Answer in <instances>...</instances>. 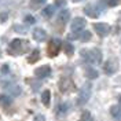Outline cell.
<instances>
[{
    "mask_svg": "<svg viewBox=\"0 0 121 121\" xmlns=\"http://www.w3.org/2000/svg\"><path fill=\"white\" fill-rule=\"evenodd\" d=\"M80 55L87 63H100L103 58L99 50H81Z\"/></svg>",
    "mask_w": 121,
    "mask_h": 121,
    "instance_id": "obj_1",
    "label": "cell"
},
{
    "mask_svg": "<svg viewBox=\"0 0 121 121\" xmlns=\"http://www.w3.org/2000/svg\"><path fill=\"white\" fill-rule=\"evenodd\" d=\"M28 41L26 40H21V39H14L10 45H8V52L11 55H19V54H23L25 50H28Z\"/></svg>",
    "mask_w": 121,
    "mask_h": 121,
    "instance_id": "obj_2",
    "label": "cell"
},
{
    "mask_svg": "<svg viewBox=\"0 0 121 121\" xmlns=\"http://www.w3.org/2000/svg\"><path fill=\"white\" fill-rule=\"evenodd\" d=\"M91 91H92V87H91V84H84L83 87L80 88L78 91V95H77V103L78 105H85L87 102H88V99L91 96Z\"/></svg>",
    "mask_w": 121,
    "mask_h": 121,
    "instance_id": "obj_3",
    "label": "cell"
},
{
    "mask_svg": "<svg viewBox=\"0 0 121 121\" xmlns=\"http://www.w3.org/2000/svg\"><path fill=\"white\" fill-rule=\"evenodd\" d=\"M85 25H87V21L81 18V17H77L73 19V22H72V32L74 33V35H78V33H81L83 29L85 28Z\"/></svg>",
    "mask_w": 121,
    "mask_h": 121,
    "instance_id": "obj_4",
    "label": "cell"
},
{
    "mask_svg": "<svg viewBox=\"0 0 121 121\" xmlns=\"http://www.w3.org/2000/svg\"><path fill=\"white\" fill-rule=\"evenodd\" d=\"M60 45H62V41L59 39H52L48 43V55L50 56H56L60 50Z\"/></svg>",
    "mask_w": 121,
    "mask_h": 121,
    "instance_id": "obj_5",
    "label": "cell"
},
{
    "mask_svg": "<svg viewBox=\"0 0 121 121\" xmlns=\"http://www.w3.org/2000/svg\"><path fill=\"white\" fill-rule=\"evenodd\" d=\"M94 29H95L96 33H98V36H100V37H105V36H107V35L110 33V26H109L107 23H105V22L94 23Z\"/></svg>",
    "mask_w": 121,
    "mask_h": 121,
    "instance_id": "obj_6",
    "label": "cell"
},
{
    "mask_svg": "<svg viewBox=\"0 0 121 121\" xmlns=\"http://www.w3.org/2000/svg\"><path fill=\"white\" fill-rule=\"evenodd\" d=\"M74 84L73 81L69 78V77H62L59 80V90L60 92H69V91H72L74 87H73Z\"/></svg>",
    "mask_w": 121,
    "mask_h": 121,
    "instance_id": "obj_7",
    "label": "cell"
},
{
    "mask_svg": "<svg viewBox=\"0 0 121 121\" xmlns=\"http://www.w3.org/2000/svg\"><path fill=\"white\" fill-rule=\"evenodd\" d=\"M103 69H105V72L107 73V74H113V73H116V72H117V69H118V63H117V59H114V58L109 59V60H107V62L105 63Z\"/></svg>",
    "mask_w": 121,
    "mask_h": 121,
    "instance_id": "obj_8",
    "label": "cell"
},
{
    "mask_svg": "<svg viewBox=\"0 0 121 121\" xmlns=\"http://www.w3.org/2000/svg\"><path fill=\"white\" fill-rule=\"evenodd\" d=\"M50 74H51V68L48 65H43V66H40V68H37L35 70V76L37 78H45Z\"/></svg>",
    "mask_w": 121,
    "mask_h": 121,
    "instance_id": "obj_9",
    "label": "cell"
},
{
    "mask_svg": "<svg viewBox=\"0 0 121 121\" xmlns=\"http://www.w3.org/2000/svg\"><path fill=\"white\" fill-rule=\"evenodd\" d=\"M32 36H33V39L36 41H44L45 39H47V32L44 29H41V28H37V29L33 30Z\"/></svg>",
    "mask_w": 121,
    "mask_h": 121,
    "instance_id": "obj_10",
    "label": "cell"
},
{
    "mask_svg": "<svg viewBox=\"0 0 121 121\" xmlns=\"http://www.w3.org/2000/svg\"><path fill=\"white\" fill-rule=\"evenodd\" d=\"M69 18H70V13H69V10H62L58 15V22L60 25H65V23L69 21Z\"/></svg>",
    "mask_w": 121,
    "mask_h": 121,
    "instance_id": "obj_11",
    "label": "cell"
},
{
    "mask_svg": "<svg viewBox=\"0 0 121 121\" xmlns=\"http://www.w3.org/2000/svg\"><path fill=\"white\" fill-rule=\"evenodd\" d=\"M11 103H13V99L10 98L8 95H0V106H1L3 109L10 107Z\"/></svg>",
    "mask_w": 121,
    "mask_h": 121,
    "instance_id": "obj_12",
    "label": "cell"
},
{
    "mask_svg": "<svg viewBox=\"0 0 121 121\" xmlns=\"http://www.w3.org/2000/svg\"><path fill=\"white\" fill-rule=\"evenodd\" d=\"M110 114L114 117V120L120 121L121 120V107L117 106V105L112 106V107H110Z\"/></svg>",
    "mask_w": 121,
    "mask_h": 121,
    "instance_id": "obj_13",
    "label": "cell"
},
{
    "mask_svg": "<svg viewBox=\"0 0 121 121\" xmlns=\"http://www.w3.org/2000/svg\"><path fill=\"white\" fill-rule=\"evenodd\" d=\"M84 13L88 15V17H92V18H96L99 15L98 8H95L94 6H87V7L84 8Z\"/></svg>",
    "mask_w": 121,
    "mask_h": 121,
    "instance_id": "obj_14",
    "label": "cell"
},
{
    "mask_svg": "<svg viewBox=\"0 0 121 121\" xmlns=\"http://www.w3.org/2000/svg\"><path fill=\"white\" fill-rule=\"evenodd\" d=\"M85 76H87L88 78H91V80H94V78H96L99 76V73H98V70H95V69L87 68L85 69Z\"/></svg>",
    "mask_w": 121,
    "mask_h": 121,
    "instance_id": "obj_15",
    "label": "cell"
},
{
    "mask_svg": "<svg viewBox=\"0 0 121 121\" xmlns=\"http://www.w3.org/2000/svg\"><path fill=\"white\" fill-rule=\"evenodd\" d=\"M74 37L81 39L83 41H88V40L91 39V32H88V30H83L81 33H78V35H74Z\"/></svg>",
    "mask_w": 121,
    "mask_h": 121,
    "instance_id": "obj_16",
    "label": "cell"
},
{
    "mask_svg": "<svg viewBox=\"0 0 121 121\" xmlns=\"http://www.w3.org/2000/svg\"><path fill=\"white\" fill-rule=\"evenodd\" d=\"M50 98H51V92L48 90H45L44 92L41 94V102H43L45 106H48L50 105Z\"/></svg>",
    "mask_w": 121,
    "mask_h": 121,
    "instance_id": "obj_17",
    "label": "cell"
},
{
    "mask_svg": "<svg viewBox=\"0 0 121 121\" xmlns=\"http://www.w3.org/2000/svg\"><path fill=\"white\" fill-rule=\"evenodd\" d=\"M39 58H40V51L39 50H33V52L30 54V56L28 58V62L29 63H35L36 60H39Z\"/></svg>",
    "mask_w": 121,
    "mask_h": 121,
    "instance_id": "obj_18",
    "label": "cell"
},
{
    "mask_svg": "<svg viewBox=\"0 0 121 121\" xmlns=\"http://www.w3.org/2000/svg\"><path fill=\"white\" fill-rule=\"evenodd\" d=\"M63 50H65V52L68 54L69 56H72V55H73V52H74V47L70 44V43H68V41L63 44Z\"/></svg>",
    "mask_w": 121,
    "mask_h": 121,
    "instance_id": "obj_19",
    "label": "cell"
},
{
    "mask_svg": "<svg viewBox=\"0 0 121 121\" xmlns=\"http://www.w3.org/2000/svg\"><path fill=\"white\" fill-rule=\"evenodd\" d=\"M54 11H55V6H47V7L43 10V15L50 18V17H52Z\"/></svg>",
    "mask_w": 121,
    "mask_h": 121,
    "instance_id": "obj_20",
    "label": "cell"
},
{
    "mask_svg": "<svg viewBox=\"0 0 121 121\" xmlns=\"http://www.w3.org/2000/svg\"><path fill=\"white\" fill-rule=\"evenodd\" d=\"M68 109H69L68 103H60V105L58 106V109H56V113L59 114V116H62V114H65L68 112Z\"/></svg>",
    "mask_w": 121,
    "mask_h": 121,
    "instance_id": "obj_21",
    "label": "cell"
},
{
    "mask_svg": "<svg viewBox=\"0 0 121 121\" xmlns=\"http://www.w3.org/2000/svg\"><path fill=\"white\" fill-rule=\"evenodd\" d=\"M80 121H92V116L88 110H84L83 113H81V118Z\"/></svg>",
    "mask_w": 121,
    "mask_h": 121,
    "instance_id": "obj_22",
    "label": "cell"
},
{
    "mask_svg": "<svg viewBox=\"0 0 121 121\" xmlns=\"http://www.w3.org/2000/svg\"><path fill=\"white\" fill-rule=\"evenodd\" d=\"M25 22L29 23V25H33V23L36 22V19H35V17H32V15H26V17H25Z\"/></svg>",
    "mask_w": 121,
    "mask_h": 121,
    "instance_id": "obj_23",
    "label": "cell"
},
{
    "mask_svg": "<svg viewBox=\"0 0 121 121\" xmlns=\"http://www.w3.org/2000/svg\"><path fill=\"white\" fill-rule=\"evenodd\" d=\"M47 0H30V3L35 6V7H39V6H43Z\"/></svg>",
    "mask_w": 121,
    "mask_h": 121,
    "instance_id": "obj_24",
    "label": "cell"
},
{
    "mask_svg": "<svg viewBox=\"0 0 121 121\" xmlns=\"http://www.w3.org/2000/svg\"><path fill=\"white\" fill-rule=\"evenodd\" d=\"M106 3H107V6L114 7V6H117V4L120 3V0H106Z\"/></svg>",
    "mask_w": 121,
    "mask_h": 121,
    "instance_id": "obj_25",
    "label": "cell"
},
{
    "mask_svg": "<svg viewBox=\"0 0 121 121\" xmlns=\"http://www.w3.org/2000/svg\"><path fill=\"white\" fill-rule=\"evenodd\" d=\"M8 72H10V68H8V65H4L3 68H1V74L3 76H7Z\"/></svg>",
    "mask_w": 121,
    "mask_h": 121,
    "instance_id": "obj_26",
    "label": "cell"
},
{
    "mask_svg": "<svg viewBox=\"0 0 121 121\" xmlns=\"http://www.w3.org/2000/svg\"><path fill=\"white\" fill-rule=\"evenodd\" d=\"M35 121H45V117L41 116V114H37V116L35 117Z\"/></svg>",
    "mask_w": 121,
    "mask_h": 121,
    "instance_id": "obj_27",
    "label": "cell"
},
{
    "mask_svg": "<svg viewBox=\"0 0 121 121\" xmlns=\"http://www.w3.org/2000/svg\"><path fill=\"white\" fill-rule=\"evenodd\" d=\"M14 29H17L15 32H21V33H25L26 30L23 29V28H21V26H14Z\"/></svg>",
    "mask_w": 121,
    "mask_h": 121,
    "instance_id": "obj_28",
    "label": "cell"
},
{
    "mask_svg": "<svg viewBox=\"0 0 121 121\" xmlns=\"http://www.w3.org/2000/svg\"><path fill=\"white\" fill-rule=\"evenodd\" d=\"M73 1H74V3H78V1H83V0H73Z\"/></svg>",
    "mask_w": 121,
    "mask_h": 121,
    "instance_id": "obj_29",
    "label": "cell"
},
{
    "mask_svg": "<svg viewBox=\"0 0 121 121\" xmlns=\"http://www.w3.org/2000/svg\"><path fill=\"white\" fill-rule=\"evenodd\" d=\"M118 102H120V105H121V95H120V98H118Z\"/></svg>",
    "mask_w": 121,
    "mask_h": 121,
    "instance_id": "obj_30",
    "label": "cell"
}]
</instances>
